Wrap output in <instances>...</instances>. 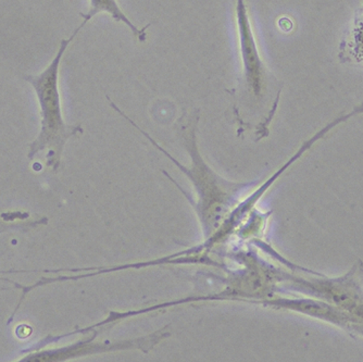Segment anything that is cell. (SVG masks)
Here are the masks:
<instances>
[{
    "label": "cell",
    "instance_id": "cell-1",
    "mask_svg": "<svg viewBox=\"0 0 363 362\" xmlns=\"http://www.w3.org/2000/svg\"><path fill=\"white\" fill-rule=\"evenodd\" d=\"M83 26L82 23L70 38L61 40L56 56L42 73L24 77L35 92L40 116V132L28 146V157L33 160L43 153L47 167L54 171L60 167L63 148L69 138L81 132L79 126H69L63 119L59 73L65 50Z\"/></svg>",
    "mask_w": 363,
    "mask_h": 362
},
{
    "label": "cell",
    "instance_id": "cell-2",
    "mask_svg": "<svg viewBox=\"0 0 363 362\" xmlns=\"http://www.w3.org/2000/svg\"><path fill=\"white\" fill-rule=\"evenodd\" d=\"M238 40L242 61V77L250 95H262L264 84V70L258 54L252 23L244 0H236Z\"/></svg>",
    "mask_w": 363,
    "mask_h": 362
},
{
    "label": "cell",
    "instance_id": "cell-3",
    "mask_svg": "<svg viewBox=\"0 0 363 362\" xmlns=\"http://www.w3.org/2000/svg\"><path fill=\"white\" fill-rule=\"evenodd\" d=\"M340 62L363 69V6L357 11L354 21L340 44Z\"/></svg>",
    "mask_w": 363,
    "mask_h": 362
},
{
    "label": "cell",
    "instance_id": "cell-4",
    "mask_svg": "<svg viewBox=\"0 0 363 362\" xmlns=\"http://www.w3.org/2000/svg\"><path fill=\"white\" fill-rule=\"evenodd\" d=\"M99 13L109 14L112 19L125 24L132 31L134 36L140 42H144L146 40V31L148 26L138 28V26H134L133 22L130 21V18H128L125 13L122 11L121 7L118 4V0H89V11L85 16V21L83 23L86 24L91 18Z\"/></svg>",
    "mask_w": 363,
    "mask_h": 362
}]
</instances>
